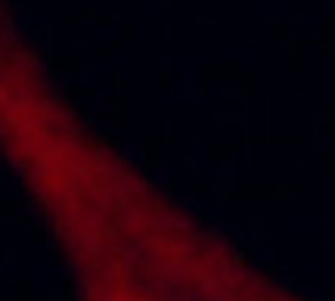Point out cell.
Wrapping results in <instances>:
<instances>
[{"mask_svg": "<svg viewBox=\"0 0 335 301\" xmlns=\"http://www.w3.org/2000/svg\"><path fill=\"white\" fill-rule=\"evenodd\" d=\"M223 301H304L301 295H295L292 289H286L283 282H276V279H267V282H255V286L248 289H242L230 298H223Z\"/></svg>", "mask_w": 335, "mask_h": 301, "instance_id": "obj_1", "label": "cell"}]
</instances>
